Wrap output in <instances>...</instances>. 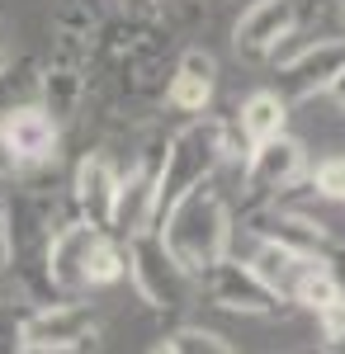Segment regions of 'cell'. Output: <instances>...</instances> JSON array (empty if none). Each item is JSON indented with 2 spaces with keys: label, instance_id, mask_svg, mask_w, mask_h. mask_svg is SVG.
<instances>
[{
  "label": "cell",
  "instance_id": "6da1fadb",
  "mask_svg": "<svg viewBox=\"0 0 345 354\" xmlns=\"http://www.w3.org/2000/svg\"><path fill=\"white\" fill-rule=\"evenodd\" d=\"M227 161H246V142H241L232 118L199 113V118H185L175 133H166V156H161L157 180V222L175 198L209 185Z\"/></svg>",
  "mask_w": 345,
  "mask_h": 354
},
{
  "label": "cell",
  "instance_id": "7a4b0ae2",
  "mask_svg": "<svg viewBox=\"0 0 345 354\" xmlns=\"http://www.w3.org/2000/svg\"><path fill=\"white\" fill-rule=\"evenodd\" d=\"M166 250L185 265L194 279L218 265L222 255H232V236H237V218H232V203L218 185H199L185 198H175L157 222Z\"/></svg>",
  "mask_w": 345,
  "mask_h": 354
},
{
  "label": "cell",
  "instance_id": "3957f363",
  "mask_svg": "<svg viewBox=\"0 0 345 354\" xmlns=\"http://www.w3.org/2000/svg\"><path fill=\"white\" fill-rule=\"evenodd\" d=\"M123 245H128V279H133L137 298L147 302L152 312H180V307L194 302L199 279H194V274L166 250V241H161L157 227L133 232Z\"/></svg>",
  "mask_w": 345,
  "mask_h": 354
},
{
  "label": "cell",
  "instance_id": "277c9868",
  "mask_svg": "<svg viewBox=\"0 0 345 354\" xmlns=\"http://www.w3.org/2000/svg\"><path fill=\"white\" fill-rule=\"evenodd\" d=\"M269 62L279 71L274 90L289 104H303L312 95H326V85L336 81V71L345 66V33H293Z\"/></svg>",
  "mask_w": 345,
  "mask_h": 354
},
{
  "label": "cell",
  "instance_id": "5b68a950",
  "mask_svg": "<svg viewBox=\"0 0 345 354\" xmlns=\"http://www.w3.org/2000/svg\"><path fill=\"white\" fill-rule=\"evenodd\" d=\"M312 170V156H308V142H298L293 133H279L269 142H256L241 161V208H265V203H279L284 189L303 185Z\"/></svg>",
  "mask_w": 345,
  "mask_h": 354
},
{
  "label": "cell",
  "instance_id": "8992f818",
  "mask_svg": "<svg viewBox=\"0 0 345 354\" xmlns=\"http://www.w3.org/2000/svg\"><path fill=\"white\" fill-rule=\"evenodd\" d=\"M321 0H251L241 10V19L232 24V48L246 62H260V57H274L293 33L317 19Z\"/></svg>",
  "mask_w": 345,
  "mask_h": 354
},
{
  "label": "cell",
  "instance_id": "52a82bcc",
  "mask_svg": "<svg viewBox=\"0 0 345 354\" xmlns=\"http://www.w3.org/2000/svg\"><path fill=\"white\" fill-rule=\"evenodd\" d=\"M246 232H251L256 241L284 245L289 255H303V260H336V255H341V236L321 218L303 213V208H289V203L251 208V213H246Z\"/></svg>",
  "mask_w": 345,
  "mask_h": 354
},
{
  "label": "cell",
  "instance_id": "ba28073f",
  "mask_svg": "<svg viewBox=\"0 0 345 354\" xmlns=\"http://www.w3.org/2000/svg\"><path fill=\"white\" fill-rule=\"evenodd\" d=\"M166 156V133H152L133 151V161L118 170V208H114V236H133L142 227H157V180Z\"/></svg>",
  "mask_w": 345,
  "mask_h": 354
},
{
  "label": "cell",
  "instance_id": "9c48e42d",
  "mask_svg": "<svg viewBox=\"0 0 345 354\" xmlns=\"http://www.w3.org/2000/svg\"><path fill=\"white\" fill-rule=\"evenodd\" d=\"M95 307L80 298H57L38 302L28 317H19V335H24L28 354H76L95 340Z\"/></svg>",
  "mask_w": 345,
  "mask_h": 354
},
{
  "label": "cell",
  "instance_id": "30bf717a",
  "mask_svg": "<svg viewBox=\"0 0 345 354\" xmlns=\"http://www.w3.org/2000/svg\"><path fill=\"white\" fill-rule=\"evenodd\" d=\"M199 293H204L213 307L237 312V317H279V312L289 307L241 255H222L218 265H209V270L199 274Z\"/></svg>",
  "mask_w": 345,
  "mask_h": 354
},
{
  "label": "cell",
  "instance_id": "8fae6325",
  "mask_svg": "<svg viewBox=\"0 0 345 354\" xmlns=\"http://www.w3.org/2000/svg\"><path fill=\"white\" fill-rule=\"evenodd\" d=\"M0 137H5V151H10V161H15L19 175H24V170H48V165H57L62 123H57L38 100L0 113Z\"/></svg>",
  "mask_w": 345,
  "mask_h": 354
},
{
  "label": "cell",
  "instance_id": "7c38bea8",
  "mask_svg": "<svg viewBox=\"0 0 345 354\" xmlns=\"http://www.w3.org/2000/svg\"><path fill=\"white\" fill-rule=\"evenodd\" d=\"M118 170L105 147H90L71 170V208L90 222L95 232H114V208H118Z\"/></svg>",
  "mask_w": 345,
  "mask_h": 354
},
{
  "label": "cell",
  "instance_id": "4fadbf2b",
  "mask_svg": "<svg viewBox=\"0 0 345 354\" xmlns=\"http://www.w3.org/2000/svg\"><path fill=\"white\" fill-rule=\"evenodd\" d=\"M105 232H95L90 222L71 213L53 227V241H48V279H53V293L57 298H80L85 288V255L90 245L100 241Z\"/></svg>",
  "mask_w": 345,
  "mask_h": 354
},
{
  "label": "cell",
  "instance_id": "5bb4252c",
  "mask_svg": "<svg viewBox=\"0 0 345 354\" xmlns=\"http://www.w3.org/2000/svg\"><path fill=\"white\" fill-rule=\"evenodd\" d=\"M213 95H218V57L209 48H185L170 66V81H166V95L161 104L170 113H185V118H199V113L213 109Z\"/></svg>",
  "mask_w": 345,
  "mask_h": 354
},
{
  "label": "cell",
  "instance_id": "9a60e30c",
  "mask_svg": "<svg viewBox=\"0 0 345 354\" xmlns=\"http://www.w3.org/2000/svg\"><path fill=\"white\" fill-rule=\"evenodd\" d=\"M289 100L274 90V85H260V90H251L246 100L237 104V113H232V123H237L241 142H246V151L256 147V142H269V137L289 133Z\"/></svg>",
  "mask_w": 345,
  "mask_h": 354
},
{
  "label": "cell",
  "instance_id": "2e32d148",
  "mask_svg": "<svg viewBox=\"0 0 345 354\" xmlns=\"http://www.w3.org/2000/svg\"><path fill=\"white\" fill-rule=\"evenodd\" d=\"M341 298H345V279L336 274V260H303L298 279L289 283V302L303 307V312H312V317H321Z\"/></svg>",
  "mask_w": 345,
  "mask_h": 354
},
{
  "label": "cell",
  "instance_id": "e0dca14e",
  "mask_svg": "<svg viewBox=\"0 0 345 354\" xmlns=\"http://www.w3.org/2000/svg\"><path fill=\"white\" fill-rule=\"evenodd\" d=\"M118 279H128V245H123V236L105 232L85 255V288H109Z\"/></svg>",
  "mask_w": 345,
  "mask_h": 354
},
{
  "label": "cell",
  "instance_id": "ac0fdd59",
  "mask_svg": "<svg viewBox=\"0 0 345 354\" xmlns=\"http://www.w3.org/2000/svg\"><path fill=\"white\" fill-rule=\"evenodd\" d=\"M246 265L260 274L279 298L289 302V283L298 279V270H303V255H289L284 245H274V241H256V250L246 255Z\"/></svg>",
  "mask_w": 345,
  "mask_h": 354
},
{
  "label": "cell",
  "instance_id": "d6986e66",
  "mask_svg": "<svg viewBox=\"0 0 345 354\" xmlns=\"http://www.w3.org/2000/svg\"><path fill=\"white\" fill-rule=\"evenodd\" d=\"M166 350L170 354H237L227 335H218L209 326H175L166 335Z\"/></svg>",
  "mask_w": 345,
  "mask_h": 354
},
{
  "label": "cell",
  "instance_id": "ffe728a7",
  "mask_svg": "<svg viewBox=\"0 0 345 354\" xmlns=\"http://www.w3.org/2000/svg\"><path fill=\"white\" fill-rule=\"evenodd\" d=\"M308 189L317 194V198L345 203V151H331V156H321V161L308 170Z\"/></svg>",
  "mask_w": 345,
  "mask_h": 354
},
{
  "label": "cell",
  "instance_id": "44dd1931",
  "mask_svg": "<svg viewBox=\"0 0 345 354\" xmlns=\"http://www.w3.org/2000/svg\"><path fill=\"white\" fill-rule=\"evenodd\" d=\"M326 100H331V104H336V109L345 113V66H341V71H336V81L326 85Z\"/></svg>",
  "mask_w": 345,
  "mask_h": 354
},
{
  "label": "cell",
  "instance_id": "7402d4cb",
  "mask_svg": "<svg viewBox=\"0 0 345 354\" xmlns=\"http://www.w3.org/2000/svg\"><path fill=\"white\" fill-rule=\"evenodd\" d=\"M19 170H15V161H10V151H5V137H0V185H10Z\"/></svg>",
  "mask_w": 345,
  "mask_h": 354
},
{
  "label": "cell",
  "instance_id": "603a6c76",
  "mask_svg": "<svg viewBox=\"0 0 345 354\" xmlns=\"http://www.w3.org/2000/svg\"><path fill=\"white\" fill-rule=\"evenodd\" d=\"M321 354H345V335L341 340H321Z\"/></svg>",
  "mask_w": 345,
  "mask_h": 354
},
{
  "label": "cell",
  "instance_id": "cb8c5ba5",
  "mask_svg": "<svg viewBox=\"0 0 345 354\" xmlns=\"http://www.w3.org/2000/svg\"><path fill=\"white\" fill-rule=\"evenodd\" d=\"M147 354H170V350H166V340H157V345H152Z\"/></svg>",
  "mask_w": 345,
  "mask_h": 354
},
{
  "label": "cell",
  "instance_id": "d4e9b609",
  "mask_svg": "<svg viewBox=\"0 0 345 354\" xmlns=\"http://www.w3.org/2000/svg\"><path fill=\"white\" fill-rule=\"evenodd\" d=\"M336 15H341V28H345V0H336Z\"/></svg>",
  "mask_w": 345,
  "mask_h": 354
}]
</instances>
